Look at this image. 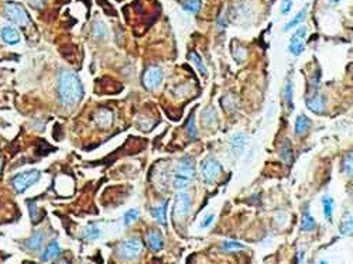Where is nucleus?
<instances>
[{
    "mask_svg": "<svg viewBox=\"0 0 353 264\" xmlns=\"http://www.w3.org/2000/svg\"><path fill=\"white\" fill-rule=\"evenodd\" d=\"M58 98L64 106L77 105L83 98V86L75 72L64 70L58 75Z\"/></svg>",
    "mask_w": 353,
    "mask_h": 264,
    "instance_id": "f257e3e1",
    "label": "nucleus"
},
{
    "mask_svg": "<svg viewBox=\"0 0 353 264\" xmlns=\"http://www.w3.org/2000/svg\"><path fill=\"white\" fill-rule=\"evenodd\" d=\"M195 177V161L191 157H183L174 167L172 187L175 189H184L188 187L191 180Z\"/></svg>",
    "mask_w": 353,
    "mask_h": 264,
    "instance_id": "f03ea898",
    "label": "nucleus"
},
{
    "mask_svg": "<svg viewBox=\"0 0 353 264\" xmlns=\"http://www.w3.org/2000/svg\"><path fill=\"white\" fill-rule=\"evenodd\" d=\"M3 13L12 23L18 24V26H26V24L30 23V17L26 9H24L21 5L18 3H14V2H9L3 7Z\"/></svg>",
    "mask_w": 353,
    "mask_h": 264,
    "instance_id": "7ed1b4c3",
    "label": "nucleus"
},
{
    "mask_svg": "<svg viewBox=\"0 0 353 264\" xmlns=\"http://www.w3.org/2000/svg\"><path fill=\"white\" fill-rule=\"evenodd\" d=\"M141 240L137 237H131V239H126L119 245L118 254L119 257L123 260H133L140 256L141 253Z\"/></svg>",
    "mask_w": 353,
    "mask_h": 264,
    "instance_id": "20e7f679",
    "label": "nucleus"
},
{
    "mask_svg": "<svg viewBox=\"0 0 353 264\" xmlns=\"http://www.w3.org/2000/svg\"><path fill=\"white\" fill-rule=\"evenodd\" d=\"M40 180V171L38 170H31L26 171V172H21V174H17L12 180V184L14 189L17 192H24L27 188H30L33 184Z\"/></svg>",
    "mask_w": 353,
    "mask_h": 264,
    "instance_id": "39448f33",
    "label": "nucleus"
},
{
    "mask_svg": "<svg viewBox=\"0 0 353 264\" xmlns=\"http://www.w3.org/2000/svg\"><path fill=\"white\" fill-rule=\"evenodd\" d=\"M220 171H222V165L219 164V161H216L212 157H208L205 161H202V165H201V172H202V177L205 180L206 184H213V182L218 180V177L220 175Z\"/></svg>",
    "mask_w": 353,
    "mask_h": 264,
    "instance_id": "423d86ee",
    "label": "nucleus"
},
{
    "mask_svg": "<svg viewBox=\"0 0 353 264\" xmlns=\"http://www.w3.org/2000/svg\"><path fill=\"white\" fill-rule=\"evenodd\" d=\"M189 208H191V198H189V195L187 192H180L175 196L172 215H174L176 221H183L184 217L188 215Z\"/></svg>",
    "mask_w": 353,
    "mask_h": 264,
    "instance_id": "0eeeda50",
    "label": "nucleus"
},
{
    "mask_svg": "<svg viewBox=\"0 0 353 264\" xmlns=\"http://www.w3.org/2000/svg\"><path fill=\"white\" fill-rule=\"evenodd\" d=\"M161 82H163V71L160 70L159 67H150L143 77L144 86L148 89L159 88Z\"/></svg>",
    "mask_w": 353,
    "mask_h": 264,
    "instance_id": "6e6552de",
    "label": "nucleus"
},
{
    "mask_svg": "<svg viewBox=\"0 0 353 264\" xmlns=\"http://www.w3.org/2000/svg\"><path fill=\"white\" fill-rule=\"evenodd\" d=\"M305 33H306L305 27H301V29L297 30V33H295V34L291 37V40H290V44H289L290 53L294 54V55H300V54L304 51V47H305L304 35H305Z\"/></svg>",
    "mask_w": 353,
    "mask_h": 264,
    "instance_id": "1a4fd4ad",
    "label": "nucleus"
},
{
    "mask_svg": "<svg viewBox=\"0 0 353 264\" xmlns=\"http://www.w3.org/2000/svg\"><path fill=\"white\" fill-rule=\"evenodd\" d=\"M247 143V136L245 133H235V135L230 137L229 140V148H230V154L232 157L237 159L243 150H245V146Z\"/></svg>",
    "mask_w": 353,
    "mask_h": 264,
    "instance_id": "9d476101",
    "label": "nucleus"
},
{
    "mask_svg": "<svg viewBox=\"0 0 353 264\" xmlns=\"http://www.w3.org/2000/svg\"><path fill=\"white\" fill-rule=\"evenodd\" d=\"M306 106L311 112L321 115L325 112V98L321 94L312 95L311 98H308V100H306Z\"/></svg>",
    "mask_w": 353,
    "mask_h": 264,
    "instance_id": "9b49d317",
    "label": "nucleus"
},
{
    "mask_svg": "<svg viewBox=\"0 0 353 264\" xmlns=\"http://www.w3.org/2000/svg\"><path fill=\"white\" fill-rule=\"evenodd\" d=\"M146 241H147L148 247L153 250V252H159L161 250V247L164 245V240H163V236L160 233L159 230H150L146 236Z\"/></svg>",
    "mask_w": 353,
    "mask_h": 264,
    "instance_id": "f8f14e48",
    "label": "nucleus"
},
{
    "mask_svg": "<svg viewBox=\"0 0 353 264\" xmlns=\"http://www.w3.org/2000/svg\"><path fill=\"white\" fill-rule=\"evenodd\" d=\"M2 40L7 44H17L20 41V33L12 26H6L2 30Z\"/></svg>",
    "mask_w": 353,
    "mask_h": 264,
    "instance_id": "ddd939ff",
    "label": "nucleus"
},
{
    "mask_svg": "<svg viewBox=\"0 0 353 264\" xmlns=\"http://www.w3.org/2000/svg\"><path fill=\"white\" fill-rule=\"evenodd\" d=\"M167 205H168V202L167 201H164L161 205L159 206H153L151 209H150V213L153 215V217L159 223H161V225H165V215H167Z\"/></svg>",
    "mask_w": 353,
    "mask_h": 264,
    "instance_id": "4468645a",
    "label": "nucleus"
},
{
    "mask_svg": "<svg viewBox=\"0 0 353 264\" xmlns=\"http://www.w3.org/2000/svg\"><path fill=\"white\" fill-rule=\"evenodd\" d=\"M59 245L58 241L57 240H53L50 245H48V247L46 249V252L42 253V260L44 261H51V260H54V258H57L59 256Z\"/></svg>",
    "mask_w": 353,
    "mask_h": 264,
    "instance_id": "2eb2a0df",
    "label": "nucleus"
},
{
    "mask_svg": "<svg viewBox=\"0 0 353 264\" xmlns=\"http://www.w3.org/2000/svg\"><path fill=\"white\" fill-rule=\"evenodd\" d=\"M311 126V120L306 116H298L295 120V133L297 135H304Z\"/></svg>",
    "mask_w": 353,
    "mask_h": 264,
    "instance_id": "dca6fc26",
    "label": "nucleus"
},
{
    "mask_svg": "<svg viewBox=\"0 0 353 264\" xmlns=\"http://www.w3.org/2000/svg\"><path fill=\"white\" fill-rule=\"evenodd\" d=\"M42 239H44V235L42 233H34V235L30 237L29 240H26V247L27 249H30V250H37V249H40V246H41L42 243Z\"/></svg>",
    "mask_w": 353,
    "mask_h": 264,
    "instance_id": "f3484780",
    "label": "nucleus"
},
{
    "mask_svg": "<svg viewBox=\"0 0 353 264\" xmlns=\"http://www.w3.org/2000/svg\"><path fill=\"white\" fill-rule=\"evenodd\" d=\"M315 228V219L310 215L308 209L305 211V213L302 215V221H301V229L305 230V232H311Z\"/></svg>",
    "mask_w": 353,
    "mask_h": 264,
    "instance_id": "a211bd4d",
    "label": "nucleus"
},
{
    "mask_svg": "<svg viewBox=\"0 0 353 264\" xmlns=\"http://www.w3.org/2000/svg\"><path fill=\"white\" fill-rule=\"evenodd\" d=\"M99 235L100 230L95 223H91L88 228L83 230V237H85V239H96Z\"/></svg>",
    "mask_w": 353,
    "mask_h": 264,
    "instance_id": "6ab92c4d",
    "label": "nucleus"
},
{
    "mask_svg": "<svg viewBox=\"0 0 353 264\" xmlns=\"http://www.w3.org/2000/svg\"><path fill=\"white\" fill-rule=\"evenodd\" d=\"M322 204H324V215L326 219H330L332 211H334V201L329 196H322Z\"/></svg>",
    "mask_w": 353,
    "mask_h": 264,
    "instance_id": "aec40b11",
    "label": "nucleus"
},
{
    "mask_svg": "<svg viewBox=\"0 0 353 264\" xmlns=\"http://www.w3.org/2000/svg\"><path fill=\"white\" fill-rule=\"evenodd\" d=\"M306 10H308V7L305 6V7H304V9H302V10H301L300 13H298V14H297V16H295L294 18H293V20H291V21H290V23H287V26L284 27V30L287 31V30H290V29H291V27H295L297 24H300L301 21H302V20L305 18Z\"/></svg>",
    "mask_w": 353,
    "mask_h": 264,
    "instance_id": "412c9836",
    "label": "nucleus"
},
{
    "mask_svg": "<svg viewBox=\"0 0 353 264\" xmlns=\"http://www.w3.org/2000/svg\"><path fill=\"white\" fill-rule=\"evenodd\" d=\"M341 233L342 235H350L352 233V216H350V213L343 217V221H342Z\"/></svg>",
    "mask_w": 353,
    "mask_h": 264,
    "instance_id": "4be33fe9",
    "label": "nucleus"
},
{
    "mask_svg": "<svg viewBox=\"0 0 353 264\" xmlns=\"http://www.w3.org/2000/svg\"><path fill=\"white\" fill-rule=\"evenodd\" d=\"M188 57H189V59L194 62L196 67H198V70H200V72H202V74H206V68H205V65H204V62L201 61V57L198 55L196 53H194V51H191V53L188 54Z\"/></svg>",
    "mask_w": 353,
    "mask_h": 264,
    "instance_id": "5701e85b",
    "label": "nucleus"
},
{
    "mask_svg": "<svg viewBox=\"0 0 353 264\" xmlns=\"http://www.w3.org/2000/svg\"><path fill=\"white\" fill-rule=\"evenodd\" d=\"M284 96H285V102L290 107H293V83L291 81H287L285 83V88H284Z\"/></svg>",
    "mask_w": 353,
    "mask_h": 264,
    "instance_id": "b1692460",
    "label": "nucleus"
},
{
    "mask_svg": "<svg viewBox=\"0 0 353 264\" xmlns=\"http://www.w3.org/2000/svg\"><path fill=\"white\" fill-rule=\"evenodd\" d=\"M200 7H201L200 0H187V2L184 3V9H185V10H188V12H191V13H196L198 10H200Z\"/></svg>",
    "mask_w": 353,
    "mask_h": 264,
    "instance_id": "393cba45",
    "label": "nucleus"
},
{
    "mask_svg": "<svg viewBox=\"0 0 353 264\" xmlns=\"http://www.w3.org/2000/svg\"><path fill=\"white\" fill-rule=\"evenodd\" d=\"M137 217H139V211H137V209H130V211L124 215V225H130L131 222H135Z\"/></svg>",
    "mask_w": 353,
    "mask_h": 264,
    "instance_id": "a878e982",
    "label": "nucleus"
},
{
    "mask_svg": "<svg viewBox=\"0 0 353 264\" xmlns=\"http://www.w3.org/2000/svg\"><path fill=\"white\" fill-rule=\"evenodd\" d=\"M343 171L349 175L352 174V153L346 154L345 159H343Z\"/></svg>",
    "mask_w": 353,
    "mask_h": 264,
    "instance_id": "bb28decb",
    "label": "nucleus"
},
{
    "mask_svg": "<svg viewBox=\"0 0 353 264\" xmlns=\"http://www.w3.org/2000/svg\"><path fill=\"white\" fill-rule=\"evenodd\" d=\"M224 249H226V250H241V249H245V246L235 240H228L224 243Z\"/></svg>",
    "mask_w": 353,
    "mask_h": 264,
    "instance_id": "cd10ccee",
    "label": "nucleus"
},
{
    "mask_svg": "<svg viewBox=\"0 0 353 264\" xmlns=\"http://www.w3.org/2000/svg\"><path fill=\"white\" fill-rule=\"evenodd\" d=\"M187 131H188V135L191 139H195V136H196V129H195V124H194V116H191L188 120V123H187Z\"/></svg>",
    "mask_w": 353,
    "mask_h": 264,
    "instance_id": "c85d7f7f",
    "label": "nucleus"
},
{
    "mask_svg": "<svg viewBox=\"0 0 353 264\" xmlns=\"http://www.w3.org/2000/svg\"><path fill=\"white\" fill-rule=\"evenodd\" d=\"M280 156H281V159H284L287 163H290L291 159H293V156H291V148H290V147H282L281 151H280Z\"/></svg>",
    "mask_w": 353,
    "mask_h": 264,
    "instance_id": "c756f323",
    "label": "nucleus"
},
{
    "mask_svg": "<svg viewBox=\"0 0 353 264\" xmlns=\"http://www.w3.org/2000/svg\"><path fill=\"white\" fill-rule=\"evenodd\" d=\"M94 34L95 35H99V37H102V35H105V27H103V24H102V23H95V26H94Z\"/></svg>",
    "mask_w": 353,
    "mask_h": 264,
    "instance_id": "7c9ffc66",
    "label": "nucleus"
},
{
    "mask_svg": "<svg viewBox=\"0 0 353 264\" xmlns=\"http://www.w3.org/2000/svg\"><path fill=\"white\" fill-rule=\"evenodd\" d=\"M291 6H293V0H284V2H282L281 9H280V10H281V13H284V14H285V13L290 12V9H291Z\"/></svg>",
    "mask_w": 353,
    "mask_h": 264,
    "instance_id": "2f4dec72",
    "label": "nucleus"
},
{
    "mask_svg": "<svg viewBox=\"0 0 353 264\" xmlns=\"http://www.w3.org/2000/svg\"><path fill=\"white\" fill-rule=\"evenodd\" d=\"M213 217L215 216H213L212 213H208V215L204 217V221L201 222V228H206V226H209V225L212 223V221H213Z\"/></svg>",
    "mask_w": 353,
    "mask_h": 264,
    "instance_id": "473e14b6",
    "label": "nucleus"
},
{
    "mask_svg": "<svg viewBox=\"0 0 353 264\" xmlns=\"http://www.w3.org/2000/svg\"><path fill=\"white\" fill-rule=\"evenodd\" d=\"M329 2H330V3H339L341 0H329Z\"/></svg>",
    "mask_w": 353,
    "mask_h": 264,
    "instance_id": "72a5a7b5",
    "label": "nucleus"
},
{
    "mask_svg": "<svg viewBox=\"0 0 353 264\" xmlns=\"http://www.w3.org/2000/svg\"><path fill=\"white\" fill-rule=\"evenodd\" d=\"M0 170H2V161H0Z\"/></svg>",
    "mask_w": 353,
    "mask_h": 264,
    "instance_id": "f704fd0d",
    "label": "nucleus"
}]
</instances>
